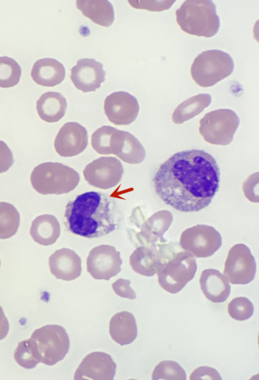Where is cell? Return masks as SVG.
Returning <instances> with one entry per match:
<instances>
[{
	"label": "cell",
	"instance_id": "cell-17",
	"mask_svg": "<svg viewBox=\"0 0 259 380\" xmlns=\"http://www.w3.org/2000/svg\"><path fill=\"white\" fill-rule=\"evenodd\" d=\"M48 263L51 273L57 279L70 281L81 274V259L71 249L63 248L56 250L49 257Z\"/></svg>",
	"mask_w": 259,
	"mask_h": 380
},
{
	"label": "cell",
	"instance_id": "cell-33",
	"mask_svg": "<svg viewBox=\"0 0 259 380\" xmlns=\"http://www.w3.org/2000/svg\"><path fill=\"white\" fill-rule=\"evenodd\" d=\"M135 9L152 12H161L169 9L176 1H127Z\"/></svg>",
	"mask_w": 259,
	"mask_h": 380
},
{
	"label": "cell",
	"instance_id": "cell-19",
	"mask_svg": "<svg viewBox=\"0 0 259 380\" xmlns=\"http://www.w3.org/2000/svg\"><path fill=\"white\" fill-rule=\"evenodd\" d=\"M173 220L171 213L168 210L158 211L146 220L140 226L136 238L140 246L154 244L164 240L163 235L168 229Z\"/></svg>",
	"mask_w": 259,
	"mask_h": 380
},
{
	"label": "cell",
	"instance_id": "cell-12",
	"mask_svg": "<svg viewBox=\"0 0 259 380\" xmlns=\"http://www.w3.org/2000/svg\"><path fill=\"white\" fill-rule=\"evenodd\" d=\"M120 252L114 246L101 245L93 248L87 258V270L96 279L109 280L121 271Z\"/></svg>",
	"mask_w": 259,
	"mask_h": 380
},
{
	"label": "cell",
	"instance_id": "cell-36",
	"mask_svg": "<svg viewBox=\"0 0 259 380\" xmlns=\"http://www.w3.org/2000/svg\"><path fill=\"white\" fill-rule=\"evenodd\" d=\"M13 163L12 152L4 141L0 140V173L8 171Z\"/></svg>",
	"mask_w": 259,
	"mask_h": 380
},
{
	"label": "cell",
	"instance_id": "cell-37",
	"mask_svg": "<svg viewBox=\"0 0 259 380\" xmlns=\"http://www.w3.org/2000/svg\"><path fill=\"white\" fill-rule=\"evenodd\" d=\"M9 330V323L0 305V341L7 335Z\"/></svg>",
	"mask_w": 259,
	"mask_h": 380
},
{
	"label": "cell",
	"instance_id": "cell-31",
	"mask_svg": "<svg viewBox=\"0 0 259 380\" xmlns=\"http://www.w3.org/2000/svg\"><path fill=\"white\" fill-rule=\"evenodd\" d=\"M229 316L236 320L244 321L252 316L254 306L246 297H237L233 298L228 304Z\"/></svg>",
	"mask_w": 259,
	"mask_h": 380
},
{
	"label": "cell",
	"instance_id": "cell-20",
	"mask_svg": "<svg viewBox=\"0 0 259 380\" xmlns=\"http://www.w3.org/2000/svg\"><path fill=\"white\" fill-rule=\"evenodd\" d=\"M199 284L205 298L214 303L225 302L230 294L229 282L224 274L215 269L203 270L200 274Z\"/></svg>",
	"mask_w": 259,
	"mask_h": 380
},
{
	"label": "cell",
	"instance_id": "cell-28",
	"mask_svg": "<svg viewBox=\"0 0 259 380\" xmlns=\"http://www.w3.org/2000/svg\"><path fill=\"white\" fill-rule=\"evenodd\" d=\"M21 75V67L14 59L0 57V87L14 86L19 82Z\"/></svg>",
	"mask_w": 259,
	"mask_h": 380
},
{
	"label": "cell",
	"instance_id": "cell-22",
	"mask_svg": "<svg viewBox=\"0 0 259 380\" xmlns=\"http://www.w3.org/2000/svg\"><path fill=\"white\" fill-rule=\"evenodd\" d=\"M109 332L112 340L121 346L132 343L137 336V326L133 314L128 311L115 314L110 319Z\"/></svg>",
	"mask_w": 259,
	"mask_h": 380
},
{
	"label": "cell",
	"instance_id": "cell-16",
	"mask_svg": "<svg viewBox=\"0 0 259 380\" xmlns=\"http://www.w3.org/2000/svg\"><path fill=\"white\" fill-rule=\"evenodd\" d=\"M70 78L75 87L83 92L95 91L105 81L102 64L92 58H82L71 69Z\"/></svg>",
	"mask_w": 259,
	"mask_h": 380
},
{
	"label": "cell",
	"instance_id": "cell-1",
	"mask_svg": "<svg viewBox=\"0 0 259 380\" xmlns=\"http://www.w3.org/2000/svg\"><path fill=\"white\" fill-rule=\"evenodd\" d=\"M153 182L166 204L183 212L207 207L219 190L220 170L214 157L204 150L177 152L162 163Z\"/></svg>",
	"mask_w": 259,
	"mask_h": 380
},
{
	"label": "cell",
	"instance_id": "cell-38",
	"mask_svg": "<svg viewBox=\"0 0 259 380\" xmlns=\"http://www.w3.org/2000/svg\"><path fill=\"white\" fill-rule=\"evenodd\" d=\"M1 260H0V266H1Z\"/></svg>",
	"mask_w": 259,
	"mask_h": 380
},
{
	"label": "cell",
	"instance_id": "cell-18",
	"mask_svg": "<svg viewBox=\"0 0 259 380\" xmlns=\"http://www.w3.org/2000/svg\"><path fill=\"white\" fill-rule=\"evenodd\" d=\"M111 154L132 164L140 163L145 155L142 144L133 134L116 128L111 137Z\"/></svg>",
	"mask_w": 259,
	"mask_h": 380
},
{
	"label": "cell",
	"instance_id": "cell-24",
	"mask_svg": "<svg viewBox=\"0 0 259 380\" xmlns=\"http://www.w3.org/2000/svg\"><path fill=\"white\" fill-rule=\"evenodd\" d=\"M67 107V101L61 93L48 91L39 97L36 108L38 116L42 120L54 123L64 116Z\"/></svg>",
	"mask_w": 259,
	"mask_h": 380
},
{
	"label": "cell",
	"instance_id": "cell-26",
	"mask_svg": "<svg viewBox=\"0 0 259 380\" xmlns=\"http://www.w3.org/2000/svg\"><path fill=\"white\" fill-rule=\"evenodd\" d=\"M20 214L12 204L0 202V239H7L16 234L19 226Z\"/></svg>",
	"mask_w": 259,
	"mask_h": 380
},
{
	"label": "cell",
	"instance_id": "cell-30",
	"mask_svg": "<svg viewBox=\"0 0 259 380\" xmlns=\"http://www.w3.org/2000/svg\"><path fill=\"white\" fill-rule=\"evenodd\" d=\"M116 128L104 125L98 128L92 135L91 145L93 149L101 155H110L112 135Z\"/></svg>",
	"mask_w": 259,
	"mask_h": 380
},
{
	"label": "cell",
	"instance_id": "cell-35",
	"mask_svg": "<svg viewBox=\"0 0 259 380\" xmlns=\"http://www.w3.org/2000/svg\"><path fill=\"white\" fill-rule=\"evenodd\" d=\"M202 379L222 380V378L215 369L208 366H202L194 369L189 376L190 380Z\"/></svg>",
	"mask_w": 259,
	"mask_h": 380
},
{
	"label": "cell",
	"instance_id": "cell-11",
	"mask_svg": "<svg viewBox=\"0 0 259 380\" xmlns=\"http://www.w3.org/2000/svg\"><path fill=\"white\" fill-rule=\"evenodd\" d=\"M85 180L91 186L107 189L121 180L123 168L120 161L113 157H101L87 165L83 170Z\"/></svg>",
	"mask_w": 259,
	"mask_h": 380
},
{
	"label": "cell",
	"instance_id": "cell-9",
	"mask_svg": "<svg viewBox=\"0 0 259 380\" xmlns=\"http://www.w3.org/2000/svg\"><path fill=\"white\" fill-rule=\"evenodd\" d=\"M222 236L213 227L197 224L184 230L181 234L179 245L183 250L196 258H207L221 247Z\"/></svg>",
	"mask_w": 259,
	"mask_h": 380
},
{
	"label": "cell",
	"instance_id": "cell-4",
	"mask_svg": "<svg viewBox=\"0 0 259 380\" xmlns=\"http://www.w3.org/2000/svg\"><path fill=\"white\" fill-rule=\"evenodd\" d=\"M80 181L78 173L69 166L59 162L38 164L30 175L32 187L41 195H61L68 193Z\"/></svg>",
	"mask_w": 259,
	"mask_h": 380
},
{
	"label": "cell",
	"instance_id": "cell-3",
	"mask_svg": "<svg viewBox=\"0 0 259 380\" xmlns=\"http://www.w3.org/2000/svg\"><path fill=\"white\" fill-rule=\"evenodd\" d=\"M175 15L181 29L192 35L210 38L218 33L220 27L217 7L212 1H185Z\"/></svg>",
	"mask_w": 259,
	"mask_h": 380
},
{
	"label": "cell",
	"instance_id": "cell-29",
	"mask_svg": "<svg viewBox=\"0 0 259 380\" xmlns=\"http://www.w3.org/2000/svg\"><path fill=\"white\" fill-rule=\"evenodd\" d=\"M151 377L152 380H186V374L176 361L163 360L154 367Z\"/></svg>",
	"mask_w": 259,
	"mask_h": 380
},
{
	"label": "cell",
	"instance_id": "cell-8",
	"mask_svg": "<svg viewBox=\"0 0 259 380\" xmlns=\"http://www.w3.org/2000/svg\"><path fill=\"white\" fill-rule=\"evenodd\" d=\"M197 263L189 252L179 250L165 263L157 274L160 287L170 294H177L195 276Z\"/></svg>",
	"mask_w": 259,
	"mask_h": 380
},
{
	"label": "cell",
	"instance_id": "cell-10",
	"mask_svg": "<svg viewBox=\"0 0 259 380\" xmlns=\"http://www.w3.org/2000/svg\"><path fill=\"white\" fill-rule=\"evenodd\" d=\"M256 262L249 248L239 243L229 250L225 261L223 274L232 284H246L255 277Z\"/></svg>",
	"mask_w": 259,
	"mask_h": 380
},
{
	"label": "cell",
	"instance_id": "cell-23",
	"mask_svg": "<svg viewBox=\"0 0 259 380\" xmlns=\"http://www.w3.org/2000/svg\"><path fill=\"white\" fill-rule=\"evenodd\" d=\"M61 232L60 224L55 216L43 214L36 217L32 222L30 235L36 243L43 246L54 244Z\"/></svg>",
	"mask_w": 259,
	"mask_h": 380
},
{
	"label": "cell",
	"instance_id": "cell-5",
	"mask_svg": "<svg viewBox=\"0 0 259 380\" xmlns=\"http://www.w3.org/2000/svg\"><path fill=\"white\" fill-rule=\"evenodd\" d=\"M28 339L34 357L48 365L62 360L69 349L68 335L63 327L57 324L36 329Z\"/></svg>",
	"mask_w": 259,
	"mask_h": 380
},
{
	"label": "cell",
	"instance_id": "cell-27",
	"mask_svg": "<svg viewBox=\"0 0 259 380\" xmlns=\"http://www.w3.org/2000/svg\"><path fill=\"white\" fill-rule=\"evenodd\" d=\"M211 97L208 94L200 93L183 102L176 109L173 114L175 118H189L199 113L210 103Z\"/></svg>",
	"mask_w": 259,
	"mask_h": 380
},
{
	"label": "cell",
	"instance_id": "cell-21",
	"mask_svg": "<svg viewBox=\"0 0 259 380\" xmlns=\"http://www.w3.org/2000/svg\"><path fill=\"white\" fill-rule=\"evenodd\" d=\"M65 69L63 65L56 59L45 58L34 64L31 76L38 85L53 87L61 83L64 79Z\"/></svg>",
	"mask_w": 259,
	"mask_h": 380
},
{
	"label": "cell",
	"instance_id": "cell-25",
	"mask_svg": "<svg viewBox=\"0 0 259 380\" xmlns=\"http://www.w3.org/2000/svg\"><path fill=\"white\" fill-rule=\"evenodd\" d=\"M76 8L94 23L109 27L114 20L112 5L106 0H77Z\"/></svg>",
	"mask_w": 259,
	"mask_h": 380
},
{
	"label": "cell",
	"instance_id": "cell-7",
	"mask_svg": "<svg viewBox=\"0 0 259 380\" xmlns=\"http://www.w3.org/2000/svg\"><path fill=\"white\" fill-rule=\"evenodd\" d=\"M178 245L164 239L154 244L140 246L130 256V266L135 272L140 275L153 276L180 250L181 248Z\"/></svg>",
	"mask_w": 259,
	"mask_h": 380
},
{
	"label": "cell",
	"instance_id": "cell-14",
	"mask_svg": "<svg viewBox=\"0 0 259 380\" xmlns=\"http://www.w3.org/2000/svg\"><path fill=\"white\" fill-rule=\"evenodd\" d=\"M116 365L111 356L93 352L82 360L74 374V379L113 380Z\"/></svg>",
	"mask_w": 259,
	"mask_h": 380
},
{
	"label": "cell",
	"instance_id": "cell-32",
	"mask_svg": "<svg viewBox=\"0 0 259 380\" xmlns=\"http://www.w3.org/2000/svg\"><path fill=\"white\" fill-rule=\"evenodd\" d=\"M14 358L17 363L25 369H32L39 363L34 357L29 339L18 343L14 352Z\"/></svg>",
	"mask_w": 259,
	"mask_h": 380
},
{
	"label": "cell",
	"instance_id": "cell-13",
	"mask_svg": "<svg viewBox=\"0 0 259 380\" xmlns=\"http://www.w3.org/2000/svg\"><path fill=\"white\" fill-rule=\"evenodd\" d=\"M139 105L136 98L123 91L114 92L104 100V110L108 119L116 125H127L137 118Z\"/></svg>",
	"mask_w": 259,
	"mask_h": 380
},
{
	"label": "cell",
	"instance_id": "cell-34",
	"mask_svg": "<svg viewBox=\"0 0 259 380\" xmlns=\"http://www.w3.org/2000/svg\"><path fill=\"white\" fill-rule=\"evenodd\" d=\"M131 281L128 279L119 278L111 285L114 292L121 298L135 299L136 294L130 287Z\"/></svg>",
	"mask_w": 259,
	"mask_h": 380
},
{
	"label": "cell",
	"instance_id": "cell-2",
	"mask_svg": "<svg viewBox=\"0 0 259 380\" xmlns=\"http://www.w3.org/2000/svg\"><path fill=\"white\" fill-rule=\"evenodd\" d=\"M117 213L115 202L106 195L85 192L67 203L65 224L74 234L87 239L101 238L116 229Z\"/></svg>",
	"mask_w": 259,
	"mask_h": 380
},
{
	"label": "cell",
	"instance_id": "cell-15",
	"mask_svg": "<svg viewBox=\"0 0 259 380\" xmlns=\"http://www.w3.org/2000/svg\"><path fill=\"white\" fill-rule=\"evenodd\" d=\"M88 145L87 129L80 124L69 122L60 129L54 141L56 152L61 157H70L82 153Z\"/></svg>",
	"mask_w": 259,
	"mask_h": 380
},
{
	"label": "cell",
	"instance_id": "cell-6",
	"mask_svg": "<svg viewBox=\"0 0 259 380\" xmlns=\"http://www.w3.org/2000/svg\"><path fill=\"white\" fill-rule=\"evenodd\" d=\"M234 69V61L228 53L210 50L202 52L194 59L190 74L197 85L208 87L228 77Z\"/></svg>",
	"mask_w": 259,
	"mask_h": 380
}]
</instances>
